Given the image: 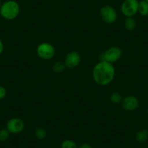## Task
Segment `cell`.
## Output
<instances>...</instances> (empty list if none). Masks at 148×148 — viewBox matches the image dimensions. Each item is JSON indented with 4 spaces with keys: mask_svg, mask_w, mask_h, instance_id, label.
Instances as JSON below:
<instances>
[{
    "mask_svg": "<svg viewBox=\"0 0 148 148\" xmlns=\"http://www.w3.org/2000/svg\"><path fill=\"white\" fill-rule=\"evenodd\" d=\"M10 133L7 129H0V141L5 142L6 140H8L10 137Z\"/></svg>",
    "mask_w": 148,
    "mask_h": 148,
    "instance_id": "cell-17",
    "label": "cell"
},
{
    "mask_svg": "<svg viewBox=\"0 0 148 148\" xmlns=\"http://www.w3.org/2000/svg\"><path fill=\"white\" fill-rule=\"evenodd\" d=\"M145 1H146V2H147V3H148V0H145Z\"/></svg>",
    "mask_w": 148,
    "mask_h": 148,
    "instance_id": "cell-23",
    "label": "cell"
},
{
    "mask_svg": "<svg viewBox=\"0 0 148 148\" xmlns=\"http://www.w3.org/2000/svg\"><path fill=\"white\" fill-rule=\"evenodd\" d=\"M21 11L20 5L15 0H8L0 8V15L4 19L8 21H12L18 18Z\"/></svg>",
    "mask_w": 148,
    "mask_h": 148,
    "instance_id": "cell-2",
    "label": "cell"
},
{
    "mask_svg": "<svg viewBox=\"0 0 148 148\" xmlns=\"http://www.w3.org/2000/svg\"><path fill=\"white\" fill-rule=\"evenodd\" d=\"M116 75L113 64L101 60L95 65L92 70V77L95 83L99 86H107L113 82Z\"/></svg>",
    "mask_w": 148,
    "mask_h": 148,
    "instance_id": "cell-1",
    "label": "cell"
},
{
    "mask_svg": "<svg viewBox=\"0 0 148 148\" xmlns=\"http://www.w3.org/2000/svg\"><path fill=\"white\" fill-rule=\"evenodd\" d=\"M147 114H148V106H147Z\"/></svg>",
    "mask_w": 148,
    "mask_h": 148,
    "instance_id": "cell-22",
    "label": "cell"
},
{
    "mask_svg": "<svg viewBox=\"0 0 148 148\" xmlns=\"http://www.w3.org/2000/svg\"><path fill=\"white\" fill-rule=\"evenodd\" d=\"M34 134H35L36 138L39 140H42L47 137V132L43 128H36L34 132Z\"/></svg>",
    "mask_w": 148,
    "mask_h": 148,
    "instance_id": "cell-13",
    "label": "cell"
},
{
    "mask_svg": "<svg viewBox=\"0 0 148 148\" xmlns=\"http://www.w3.org/2000/svg\"><path fill=\"white\" fill-rule=\"evenodd\" d=\"M138 0H123L121 5V11L126 18H131L138 13Z\"/></svg>",
    "mask_w": 148,
    "mask_h": 148,
    "instance_id": "cell-4",
    "label": "cell"
},
{
    "mask_svg": "<svg viewBox=\"0 0 148 148\" xmlns=\"http://www.w3.org/2000/svg\"><path fill=\"white\" fill-rule=\"evenodd\" d=\"M122 54V49L120 47L116 46L110 47L102 53V60L113 64L121 58Z\"/></svg>",
    "mask_w": 148,
    "mask_h": 148,
    "instance_id": "cell-5",
    "label": "cell"
},
{
    "mask_svg": "<svg viewBox=\"0 0 148 148\" xmlns=\"http://www.w3.org/2000/svg\"><path fill=\"white\" fill-rule=\"evenodd\" d=\"M4 51V44L3 42L2 41V39H0V55Z\"/></svg>",
    "mask_w": 148,
    "mask_h": 148,
    "instance_id": "cell-20",
    "label": "cell"
},
{
    "mask_svg": "<svg viewBox=\"0 0 148 148\" xmlns=\"http://www.w3.org/2000/svg\"><path fill=\"white\" fill-rule=\"evenodd\" d=\"M61 148H79V147L72 139H65L61 144Z\"/></svg>",
    "mask_w": 148,
    "mask_h": 148,
    "instance_id": "cell-16",
    "label": "cell"
},
{
    "mask_svg": "<svg viewBox=\"0 0 148 148\" xmlns=\"http://www.w3.org/2000/svg\"><path fill=\"white\" fill-rule=\"evenodd\" d=\"M99 15L102 21L107 24L114 23L118 18V14L116 10L110 5L102 7L99 11Z\"/></svg>",
    "mask_w": 148,
    "mask_h": 148,
    "instance_id": "cell-6",
    "label": "cell"
},
{
    "mask_svg": "<svg viewBox=\"0 0 148 148\" xmlns=\"http://www.w3.org/2000/svg\"><path fill=\"white\" fill-rule=\"evenodd\" d=\"M65 68H66V67H65V63H64V62H62V61L56 62L53 65V67H52L54 72L57 73H60L62 71H65Z\"/></svg>",
    "mask_w": 148,
    "mask_h": 148,
    "instance_id": "cell-14",
    "label": "cell"
},
{
    "mask_svg": "<svg viewBox=\"0 0 148 148\" xmlns=\"http://www.w3.org/2000/svg\"><path fill=\"white\" fill-rule=\"evenodd\" d=\"M79 148H92V147L90 144L84 142V143H82V145H80V146L79 147Z\"/></svg>",
    "mask_w": 148,
    "mask_h": 148,
    "instance_id": "cell-19",
    "label": "cell"
},
{
    "mask_svg": "<svg viewBox=\"0 0 148 148\" xmlns=\"http://www.w3.org/2000/svg\"><path fill=\"white\" fill-rule=\"evenodd\" d=\"M25 123L19 118H12L10 119L6 125V129L10 134H20L24 130Z\"/></svg>",
    "mask_w": 148,
    "mask_h": 148,
    "instance_id": "cell-7",
    "label": "cell"
},
{
    "mask_svg": "<svg viewBox=\"0 0 148 148\" xmlns=\"http://www.w3.org/2000/svg\"><path fill=\"white\" fill-rule=\"evenodd\" d=\"M136 20L133 18H126V20L124 21V28L127 31H132L136 28Z\"/></svg>",
    "mask_w": 148,
    "mask_h": 148,
    "instance_id": "cell-12",
    "label": "cell"
},
{
    "mask_svg": "<svg viewBox=\"0 0 148 148\" xmlns=\"http://www.w3.org/2000/svg\"><path fill=\"white\" fill-rule=\"evenodd\" d=\"M7 95V90L4 86H0V100L3 99Z\"/></svg>",
    "mask_w": 148,
    "mask_h": 148,
    "instance_id": "cell-18",
    "label": "cell"
},
{
    "mask_svg": "<svg viewBox=\"0 0 148 148\" xmlns=\"http://www.w3.org/2000/svg\"><path fill=\"white\" fill-rule=\"evenodd\" d=\"M55 47L51 44L43 42L38 45L36 48V54L39 58L45 60H48L54 58L55 55Z\"/></svg>",
    "mask_w": 148,
    "mask_h": 148,
    "instance_id": "cell-3",
    "label": "cell"
},
{
    "mask_svg": "<svg viewBox=\"0 0 148 148\" xmlns=\"http://www.w3.org/2000/svg\"><path fill=\"white\" fill-rule=\"evenodd\" d=\"M2 0H0V8H1V6H2Z\"/></svg>",
    "mask_w": 148,
    "mask_h": 148,
    "instance_id": "cell-21",
    "label": "cell"
},
{
    "mask_svg": "<svg viewBox=\"0 0 148 148\" xmlns=\"http://www.w3.org/2000/svg\"><path fill=\"white\" fill-rule=\"evenodd\" d=\"M136 139L139 143H145L148 140V130L141 129L136 133Z\"/></svg>",
    "mask_w": 148,
    "mask_h": 148,
    "instance_id": "cell-10",
    "label": "cell"
},
{
    "mask_svg": "<svg viewBox=\"0 0 148 148\" xmlns=\"http://www.w3.org/2000/svg\"><path fill=\"white\" fill-rule=\"evenodd\" d=\"M121 106L125 110L134 111L139 107V102L137 97L133 95H129L123 98L121 102Z\"/></svg>",
    "mask_w": 148,
    "mask_h": 148,
    "instance_id": "cell-9",
    "label": "cell"
},
{
    "mask_svg": "<svg viewBox=\"0 0 148 148\" xmlns=\"http://www.w3.org/2000/svg\"><path fill=\"white\" fill-rule=\"evenodd\" d=\"M110 99L111 102H113V104H120L121 103L123 97L119 92H113L110 95Z\"/></svg>",
    "mask_w": 148,
    "mask_h": 148,
    "instance_id": "cell-15",
    "label": "cell"
},
{
    "mask_svg": "<svg viewBox=\"0 0 148 148\" xmlns=\"http://www.w3.org/2000/svg\"><path fill=\"white\" fill-rule=\"evenodd\" d=\"M81 55L79 52L76 51H71L68 52L65 56L64 63L65 67L69 69H74L80 64Z\"/></svg>",
    "mask_w": 148,
    "mask_h": 148,
    "instance_id": "cell-8",
    "label": "cell"
},
{
    "mask_svg": "<svg viewBox=\"0 0 148 148\" xmlns=\"http://www.w3.org/2000/svg\"><path fill=\"white\" fill-rule=\"evenodd\" d=\"M138 13L142 16L148 15V3L145 0H141L140 2H139Z\"/></svg>",
    "mask_w": 148,
    "mask_h": 148,
    "instance_id": "cell-11",
    "label": "cell"
}]
</instances>
